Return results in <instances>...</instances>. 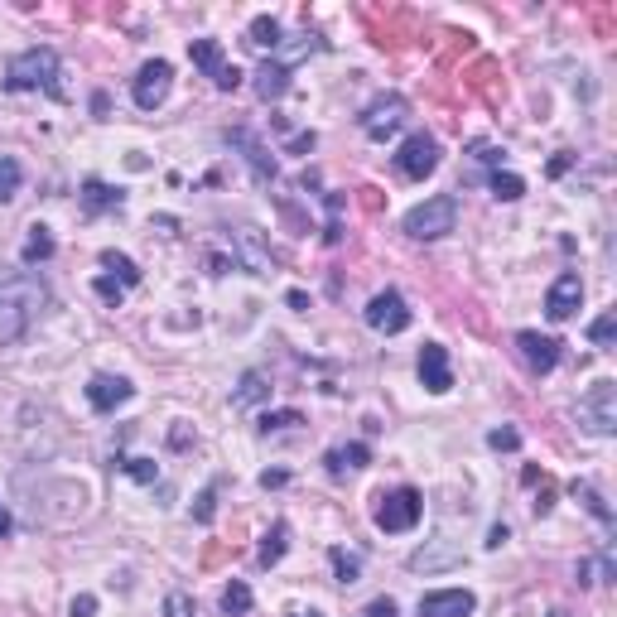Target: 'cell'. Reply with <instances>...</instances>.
Masks as SVG:
<instances>
[{
    "instance_id": "obj_29",
    "label": "cell",
    "mask_w": 617,
    "mask_h": 617,
    "mask_svg": "<svg viewBox=\"0 0 617 617\" xmlns=\"http://www.w3.org/2000/svg\"><path fill=\"white\" fill-rule=\"evenodd\" d=\"M20 184H25V169H20V160L0 155V203H10V198L20 193Z\"/></svg>"
},
{
    "instance_id": "obj_35",
    "label": "cell",
    "mask_w": 617,
    "mask_h": 617,
    "mask_svg": "<svg viewBox=\"0 0 617 617\" xmlns=\"http://www.w3.org/2000/svg\"><path fill=\"white\" fill-rule=\"evenodd\" d=\"M164 613H169V617H198V613H193V598H188V593H179V589L164 598Z\"/></svg>"
},
{
    "instance_id": "obj_24",
    "label": "cell",
    "mask_w": 617,
    "mask_h": 617,
    "mask_svg": "<svg viewBox=\"0 0 617 617\" xmlns=\"http://www.w3.org/2000/svg\"><path fill=\"white\" fill-rule=\"evenodd\" d=\"M266 396H270L266 372H246V376H242V386L232 391V405H256V401H266Z\"/></svg>"
},
{
    "instance_id": "obj_15",
    "label": "cell",
    "mask_w": 617,
    "mask_h": 617,
    "mask_svg": "<svg viewBox=\"0 0 617 617\" xmlns=\"http://www.w3.org/2000/svg\"><path fill=\"white\" fill-rule=\"evenodd\" d=\"M420 381H425V391H434V396L454 391V367H449V348L444 343H425L420 348Z\"/></svg>"
},
{
    "instance_id": "obj_20",
    "label": "cell",
    "mask_w": 617,
    "mask_h": 617,
    "mask_svg": "<svg viewBox=\"0 0 617 617\" xmlns=\"http://www.w3.org/2000/svg\"><path fill=\"white\" fill-rule=\"evenodd\" d=\"M323 463H328V473H333V478H343V473L367 468V463H372V449H367V444H343V449H328V458H323Z\"/></svg>"
},
{
    "instance_id": "obj_34",
    "label": "cell",
    "mask_w": 617,
    "mask_h": 617,
    "mask_svg": "<svg viewBox=\"0 0 617 617\" xmlns=\"http://www.w3.org/2000/svg\"><path fill=\"white\" fill-rule=\"evenodd\" d=\"M92 290H97V299H107L111 309H116V304L126 299V285H121V280H111V275H102V280H97Z\"/></svg>"
},
{
    "instance_id": "obj_4",
    "label": "cell",
    "mask_w": 617,
    "mask_h": 617,
    "mask_svg": "<svg viewBox=\"0 0 617 617\" xmlns=\"http://www.w3.org/2000/svg\"><path fill=\"white\" fill-rule=\"evenodd\" d=\"M420 516H425V497H420L415 487L381 492V497H376V511H372L376 531H386V536H405V531H415Z\"/></svg>"
},
{
    "instance_id": "obj_9",
    "label": "cell",
    "mask_w": 617,
    "mask_h": 617,
    "mask_svg": "<svg viewBox=\"0 0 617 617\" xmlns=\"http://www.w3.org/2000/svg\"><path fill=\"white\" fill-rule=\"evenodd\" d=\"M169 87H174V68L164 63V58H150L140 73H135L131 82V97H135V107L140 111H155L164 107V97H169Z\"/></svg>"
},
{
    "instance_id": "obj_23",
    "label": "cell",
    "mask_w": 617,
    "mask_h": 617,
    "mask_svg": "<svg viewBox=\"0 0 617 617\" xmlns=\"http://www.w3.org/2000/svg\"><path fill=\"white\" fill-rule=\"evenodd\" d=\"M487 188H492V198L516 203V198L526 193V179H521V174H507V169H492V174H487Z\"/></svg>"
},
{
    "instance_id": "obj_5",
    "label": "cell",
    "mask_w": 617,
    "mask_h": 617,
    "mask_svg": "<svg viewBox=\"0 0 617 617\" xmlns=\"http://www.w3.org/2000/svg\"><path fill=\"white\" fill-rule=\"evenodd\" d=\"M188 58H193V68H198L203 78H213L217 92H237V87H242V68L222 58V44H217V39H193V44H188Z\"/></svg>"
},
{
    "instance_id": "obj_41",
    "label": "cell",
    "mask_w": 617,
    "mask_h": 617,
    "mask_svg": "<svg viewBox=\"0 0 617 617\" xmlns=\"http://www.w3.org/2000/svg\"><path fill=\"white\" fill-rule=\"evenodd\" d=\"M569 164H574V155H555V160H550V179H560Z\"/></svg>"
},
{
    "instance_id": "obj_32",
    "label": "cell",
    "mask_w": 617,
    "mask_h": 617,
    "mask_svg": "<svg viewBox=\"0 0 617 617\" xmlns=\"http://www.w3.org/2000/svg\"><path fill=\"white\" fill-rule=\"evenodd\" d=\"M295 425H304V415H299V410H266L256 430H261V434H275V430H295Z\"/></svg>"
},
{
    "instance_id": "obj_40",
    "label": "cell",
    "mask_w": 617,
    "mask_h": 617,
    "mask_svg": "<svg viewBox=\"0 0 617 617\" xmlns=\"http://www.w3.org/2000/svg\"><path fill=\"white\" fill-rule=\"evenodd\" d=\"M314 145H319V135H314V131H304V135H295V140H290V150H295V155L314 150Z\"/></svg>"
},
{
    "instance_id": "obj_18",
    "label": "cell",
    "mask_w": 617,
    "mask_h": 617,
    "mask_svg": "<svg viewBox=\"0 0 617 617\" xmlns=\"http://www.w3.org/2000/svg\"><path fill=\"white\" fill-rule=\"evenodd\" d=\"M285 92H290V63L266 58V63L256 68V97H261V102H280Z\"/></svg>"
},
{
    "instance_id": "obj_44",
    "label": "cell",
    "mask_w": 617,
    "mask_h": 617,
    "mask_svg": "<svg viewBox=\"0 0 617 617\" xmlns=\"http://www.w3.org/2000/svg\"><path fill=\"white\" fill-rule=\"evenodd\" d=\"M10 526H15V521H10V511H5V502H0V540L10 536Z\"/></svg>"
},
{
    "instance_id": "obj_2",
    "label": "cell",
    "mask_w": 617,
    "mask_h": 617,
    "mask_svg": "<svg viewBox=\"0 0 617 617\" xmlns=\"http://www.w3.org/2000/svg\"><path fill=\"white\" fill-rule=\"evenodd\" d=\"M5 92H49L63 97L58 87V54L54 49H25L5 63Z\"/></svg>"
},
{
    "instance_id": "obj_43",
    "label": "cell",
    "mask_w": 617,
    "mask_h": 617,
    "mask_svg": "<svg viewBox=\"0 0 617 617\" xmlns=\"http://www.w3.org/2000/svg\"><path fill=\"white\" fill-rule=\"evenodd\" d=\"M285 483H290L285 473H261V487H285Z\"/></svg>"
},
{
    "instance_id": "obj_26",
    "label": "cell",
    "mask_w": 617,
    "mask_h": 617,
    "mask_svg": "<svg viewBox=\"0 0 617 617\" xmlns=\"http://www.w3.org/2000/svg\"><path fill=\"white\" fill-rule=\"evenodd\" d=\"M574 497H579V502H584V507L593 511V521H598V526H608V531H613V507H608V502L598 497V487L574 483Z\"/></svg>"
},
{
    "instance_id": "obj_38",
    "label": "cell",
    "mask_w": 617,
    "mask_h": 617,
    "mask_svg": "<svg viewBox=\"0 0 617 617\" xmlns=\"http://www.w3.org/2000/svg\"><path fill=\"white\" fill-rule=\"evenodd\" d=\"M362 617H396V598H372Z\"/></svg>"
},
{
    "instance_id": "obj_25",
    "label": "cell",
    "mask_w": 617,
    "mask_h": 617,
    "mask_svg": "<svg viewBox=\"0 0 617 617\" xmlns=\"http://www.w3.org/2000/svg\"><path fill=\"white\" fill-rule=\"evenodd\" d=\"M328 564H333V574H338V584H343V589H352V584L362 579V560H357V555H348V550H338V545L328 550Z\"/></svg>"
},
{
    "instance_id": "obj_21",
    "label": "cell",
    "mask_w": 617,
    "mask_h": 617,
    "mask_svg": "<svg viewBox=\"0 0 617 617\" xmlns=\"http://www.w3.org/2000/svg\"><path fill=\"white\" fill-rule=\"evenodd\" d=\"M285 550H290V521H275L266 536H261V550H256V560H261V569H275V564L285 560Z\"/></svg>"
},
{
    "instance_id": "obj_27",
    "label": "cell",
    "mask_w": 617,
    "mask_h": 617,
    "mask_svg": "<svg viewBox=\"0 0 617 617\" xmlns=\"http://www.w3.org/2000/svg\"><path fill=\"white\" fill-rule=\"evenodd\" d=\"M222 613H227V617H246V613H251V589H246L242 579H232V584L222 589Z\"/></svg>"
},
{
    "instance_id": "obj_12",
    "label": "cell",
    "mask_w": 617,
    "mask_h": 617,
    "mask_svg": "<svg viewBox=\"0 0 617 617\" xmlns=\"http://www.w3.org/2000/svg\"><path fill=\"white\" fill-rule=\"evenodd\" d=\"M367 328H372V333H386V338L410 328V309H405L401 290H381V295H372V304H367Z\"/></svg>"
},
{
    "instance_id": "obj_45",
    "label": "cell",
    "mask_w": 617,
    "mask_h": 617,
    "mask_svg": "<svg viewBox=\"0 0 617 617\" xmlns=\"http://www.w3.org/2000/svg\"><path fill=\"white\" fill-rule=\"evenodd\" d=\"M295 617H319V613H295Z\"/></svg>"
},
{
    "instance_id": "obj_3",
    "label": "cell",
    "mask_w": 617,
    "mask_h": 617,
    "mask_svg": "<svg viewBox=\"0 0 617 617\" xmlns=\"http://www.w3.org/2000/svg\"><path fill=\"white\" fill-rule=\"evenodd\" d=\"M454 227H458L454 193H434V198L415 203V208L405 213V237H415V242H439V237H449Z\"/></svg>"
},
{
    "instance_id": "obj_16",
    "label": "cell",
    "mask_w": 617,
    "mask_h": 617,
    "mask_svg": "<svg viewBox=\"0 0 617 617\" xmlns=\"http://www.w3.org/2000/svg\"><path fill=\"white\" fill-rule=\"evenodd\" d=\"M478 598L468 589H434L420 598V617H473Z\"/></svg>"
},
{
    "instance_id": "obj_30",
    "label": "cell",
    "mask_w": 617,
    "mask_h": 617,
    "mask_svg": "<svg viewBox=\"0 0 617 617\" xmlns=\"http://www.w3.org/2000/svg\"><path fill=\"white\" fill-rule=\"evenodd\" d=\"M589 338H593V348H613L617 343V309H608V314H598V319L589 323Z\"/></svg>"
},
{
    "instance_id": "obj_37",
    "label": "cell",
    "mask_w": 617,
    "mask_h": 617,
    "mask_svg": "<svg viewBox=\"0 0 617 617\" xmlns=\"http://www.w3.org/2000/svg\"><path fill=\"white\" fill-rule=\"evenodd\" d=\"M487 444H492V449H521V434L516 430H492L487 434Z\"/></svg>"
},
{
    "instance_id": "obj_36",
    "label": "cell",
    "mask_w": 617,
    "mask_h": 617,
    "mask_svg": "<svg viewBox=\"0 0 617 617\" xmlns=\"http://www.w3.org/2000/svg\"><path fill=\"white\" fill-rule=\"evenodd\" d=\"M213 502H217V483L198 492V507H193V521H203V526H208V521H213Z\"/></svg>"
},
{
    "instance_id": "obj_31",
    "label": "cell",
    "mask_w": 617,
    "mask_h": 617,
    "mask_svg": "<svg viewBox=\"0 0 617 617\" xmlns=\"http://www.w3.org/2000/svg\"><path fill=\"white\" fill-rule=\"evenodd\" d=\"M102 266H107V270H116L126 290H131V285H140V270H135V261H131V256H121V251H102Z\"/></svg>"
},
{
    "instance_id": "obj_17",
    "label": "cell",
    "mask_w": 617,
    "mask_h": 617,
    "mask_svg": "<svg viewBox=\"0 0 617 617\" xmlns=\"http://www.w3.org/2000/svg\"><path fill=\"white\" fill-rule=\"evenodd\" d=\"M579 304H584V280H579L574 270H564L560 280L550 285V295H545V314H550L555 323H564Z\"/></svg>"
},
{
    "instance_id": "obj_10",
    "label": "cell",
    "mask_w": 617,
    "mask_h": 617,
    "mask_svg": "<svg viewBox=\"0 0 617 617\" xmlns=\"http://www.w3.org/2000/svg\"><path fill=\"white\" fill-rule=\"evenodd\" d=\"M516 357L526 362V372L531 376L555 372V367H560V338L536 333V328H521V333H516Z\"/></svg>"
},
{
    "instance_id": "obj_33",
    "label": "cell",
    "mask_w": 617,
    "mask_h": 617,
    "mask_svg": "<svg viewBox=\"0 0 617 617\" xmlns=\"http://www.w3.org/2000/svg\"><path fill=\"white\" fill-rule=\"evenodd\" d=\"M121 468L131 473L135 483H155V478H160V468H155V458H126Z\"/></svg>"
},
{
    "instance_id": "obj_11",
    "label": "cell",
    "mask_w": 617,
    "mask_h": 617,
    "mask_svg": "<svg viewBox=\"0 0 617 617\" xmlns=\"http://www.w3.org/2000/svg\"><path fill=\"white\" fill-rule=\"evenodd\" d=\"M405 116H410L405 97L386 92V97H376L372 107L362 111V135H367V140H386V135H396L405 126Z\"/></svg>"
},
{
    "instance_id": "obj_7",
    "label": "cell",
    "mask_w": 617,
    "mask_h": 617,
    "mask_svg": "<svg viewBox=\"0 0 617 617\" xmlns=\"http://www.w3.org/2000/svg\"><path fill=\"white\" fill-rule=\"evenodd\" d=\"M434 169H439V140H434V135H425V131H415L401 150H396V174L420 184V179H430Z\"/></svg>"
},
{
    "instance_id": "obj_28",
    "label": "cell",
    "mask_w": 617,
    "mask_h": 617,
    "mask_svg": "<svg viewBox=\"0 0 617 617\" xmlns=\"http://www.w3.org/2000/svg\"><path fill=\"white\" fill-rule=\"evenodd\" d=\"M280 34H285V29H280V20H270V15H256V20H251V44H256V49H280Z\"/></svg>"
},
{
    "instance_id": "obj_39",
    "label": "cell",
    "mask_w": 617,
    "mask_h": 617,
    "mask_svg": "<svg viewBox=\"0 0 617 617\" xmlns=\"http://www.w3.org/2000/svg\"><path fill=\"white\" fill-rule=\"evenodd\" d=\"M68 613H73V617H92V613H97V598H92V593H78Z\"/></svg>"
},
{
    "instance_id": "obj_14",
    "label": "cell",
    "mask_w": 617,
    "mask_h": 617,
    "mask_svg": "<svg viewBox=\"0 0 617 617\" xmlns=\"http://www.w3.org/2000/svg\"><path fill=\"white\" fill-rule=\"evenodd\" d=\"M227 145H232V150H242V160L251 164V179H256V184H275V160H270V150L251 131H246V126L227 131Z\"/></svg>"
},
{
    "instance_id": "obj_42",
    "label": "cell",
    "mask_w": 617,
    "mask_h": 617,
    "mask_svg": "<svg viewBox=\"0 0 617 617\" xmlns=\"http://www.w3.org/2000/svg\"><path fill=\"white\" fill-rule=\"evenodd\" d=\"M507 526H492V531H487V545H492V550H497V545H507Z\"/></svg>"
},
{
    "instance_id": "obj_13",
    "label": "cell",
    "mask_w": 617,
    "mask_h": 617,
    "mask_svg": "<svg viewBox=\"0 0 617 617\" xmlns=\"http://www.w3.org/2000/svg\"><path fill=\"white\" fill-rule=\"evenodd\" d=\"M135 396V386L126 376H111V372H97L87 381V405L97 410V415H111L116 405H126Z\"/></svg>"
},
{
    "instance_id": "obj_8",
    "label": "cell",
    "mask_w": 617,
    "mask_h": 617,
    "mask_svg": "<svg viewBox=\"0 0 617 617\" xmlns=\"http://www.w3.org/2000/svg\"><path fill=\"white\" fill-rule=\"evenodd\" d=\"M227 242H232V261L242 270H251V275H270V266H275V256H270L266 237L256 232V227H227Z\"/></svg>"
},
{
    "instance_id": "obj_19",
    "label": "cell",
    "mask_w": 617,
    "mask_h": 617,
    "mask_svg": "<svg viewBox=\"0 0 617 617\" xmlns=\"http://www.w3.org/2000/svg\"><path fill=\"white\" fill-rule=\"evenodd\" d=\"M121 203H126V193H121V188L102 184V179H87V184H82V213H87V217L116 213Z\"/></svg>"
},
{
    "instance_id": "obj_6",
    "label": "cell",
    "mask_w": 617,
    "mask_h": 617,
    "mask_svg": "<svg viewBox=\"0 0 617 617\" xmlns=\"http://www.w3.org/2000/svg\"><path fill=\"white\" fill-rule=\"evenodd\" d=\"M579 425L589 434L617 430V386L613 381H593L589 396H579Z\"/></svg>"
},
{
    "instance_id": "obj_1",
    "label": "cell",
    "mask_w": 617,
    "mask_h": 617,
    "mask_svg": "<svg viewBox=\"0 0 617 617\" xmlns=\"http://www.w3.org/2000/svg\"><path fill=\"white\" fill-rule=\"evenodd\" d=\"M49 304V285L39 270H5L0 275V343H20Z\"/></svg>"
},
{
    "instance_id": "obj_22",
    "label": "cell",
    "mask_w": 617,
    "mask_h": 617,
    "mask_svg": "<svg viewBox=\"0 0 617 617\" xmlns=\"http://www.w3.org/2000/svg\"><path fill=\"white\" fill-rule=\"evenodd\" d=\"M49 256H54V232H49L44 222H34L25 246H20V261H25V266H39V261H49Z\"/></svg>"
}]
</instances>
